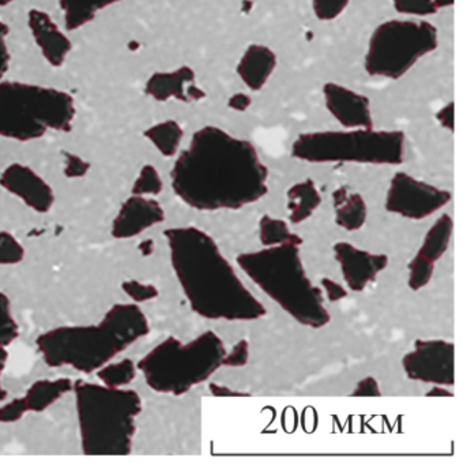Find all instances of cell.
<instances>
[{
  "label": "cell",
  "instance_id": "ab89813d",
  "mask_svg": "<svg viewBox=\"0 0 463 465\" xmlns=\"http://www.w3.org/2000/svg\"><path fill=\"white\" fill-rule=\"evenodd\" d=\"M436 121L444 130H448L449 133L454 132V103L449 102L443 105L436 113Z\"/></svg>",
  "mask_w": 463,
  "mask_h": 465
},
{
  "label": "cell",
  "instance_id": "52a82bcc",
  "mask_svg": "<svg viewBox=\"0 0 463 465\" xmlns=\"http://www.w3.org/2000/svg\"><path fill=\"white\" fill-rule=\"evenodd\" d=\"M75 114V102L67 92L0 81V137L29 143L48 132L67 133Z\"/></svg>",
  "mask_w": 463,
  "mask_h": 465
},
{
  "label": "cell",
  "instance_id": "e575fe53",
  "mask_svg": "<svg viewBox=\"0 0 463 465\" xmlns=\"http://www.w3.org/2000/svg\"><path fill=\"white\" fill-rule=\"evenodd\" d=\"M63 156H64L63 173H64L65 178L76 179L87 175L90 171V163L76 154L68 153V152H63Z\"/></svg>",
  "mask_w": 463,
  "mask_h": 465
},
{
  "label": "cell",
  "instance_id": "5b68a950",
  "mask_svg": "<svg viewBox=\"0 0 463 465\" xmlns=\"http://www.w3.org/2000/svg\"><path fill=\"white\" fill-rule=\"evenodd\" d=\"M84 456H128L133 451L142 399L135 391L76 380L73 386Z\"/></svg>",
  "mask_w": 463,
  "mask_h": 465
},
{
  "label": "cell",
  "instance_id": "4dcf8cb0",
  "mask_svg": "<svg viewBox=\"0 0 463 465\" xmlns=\"http://www.w3.org/2000/svg\"><path fill=\"white\" fill-rule=\"evenodd\" d=\"M24 257L22 244L10 232L0 231V265H16Z\"/></svg>",
  "mask_w": 463,
  "mask_h": 465
},
{
  "label": "cell",
  "instance_id": "2e32d148",
  "mask_svg": "<svg viewBox=\"0 0 463 465\" xmlns=\"http://www.w3.org/2000/svg\"><path fill=\"white\" fill-rule=\"evenodd\" d=\"M147 96L155 102H199L206 94L195 84V72L191 67L182 66L173 72L154 73L144 85Z\"/></svg>",
  "mask_w": 463,
  "mask_h": 465
},
{
  "label": "cell",
  "instance_id": "277c9868",
  "mask_svg": "<svg viewBox=\"0 0 463 465\" xmlns=\"http://www.w3.org/2000/svg\"><path fill=\"white\" fill-rule=\"evenodd\" d=\"M236 260L251 282L300 325L312 329L329 325L331 315L324 306L323 291L307 276L299 244L264 247L242 252Z\"/></svg>",
  "mask_w": 463,
  "mask_h": 465
},
{
  "label": "cell",
  "instance_id": "d4e9b609",
  "mask_svg": "<svg viewBox=\"0 0 463 465\" xmlns=\"http://www.w3.org/2000/svg\"><path fill=\"white\" fill-rule=\"evenodd\" d=\"M259 239L264 247L278 246L283 243H294L301 246L302 239L291 232L288 223L280 219H272L263 214L259 222Z\"/></svg>",
  "mask_w": 463,
  "mask_h": 465
},
{
  "label": "cell",
  "instance_id": "7a4b0ae2",
  "mask_svg": "<svg viewBox=\"0 0 463 465\" xmlns=\"http://www.w3.org/2000/svg\"><path fill=\"white\" fill-rule=\"evenodd\" d=\"M163 236L177 282L195 314L212 321H255L267 314L209 233L176 227L163 231Z\"/></svg>",
  "mask_w": 463,
  "mask_h": 465
},
{
  "label": "cell",
  "instance_id": "d590c367",
  "mask_svg": "<svg viewBox=\"0 0 463 465\" xmlns=\"http://www.w3.org/2000/svg\"><path fill=\"white\" fill-rule=\"evenodd\" d=\"M250 361V342L240 340L222 359V367H244Z\"/></svg>",
  "mask_w": 463,
  "mask_h": 465
},
{
  "label": "cell",
  "instance_id": "9c48e42d",
  "mask_svg": "<svg viewBox=\"0 0 463 465\" xmlns=\"http://www.w3.org/2000/svg\"><path fill=\"white\" fill-rule=\"evenodd\" d=\"M438 45V29L424 20H389L370 35L364 69L372 77L399 80Z\"/></svg>",
  "mask_w": 463,
  "mask_h": 465
},
{
  "label": "cell",
  "instance_id": "60d3db41",
  "mask_svg": "<svg viewBox=\"0 0 463 465\" xmlns=\"http://www.w3.org/2000/svg\"><path fill=\"white\" fill-rule=\"evenodd\" d=\"M210 393L215 397H251L252 394L248 391H233V389L228 388L225 385H220V383L212 382L209 385Z\"/></svg>",
  "mask_w": 463,
  "mask_h": 465
},
{
  "label": "cell",
  "instance_id": "b9f144b4",
  "mask_svg": "<svg viewBox=\"0 0 463 465\" xmlns=\"http://www.w3.org/2000/svg\"><path fill=\"white\" fill-rule=\"evenodd\" d=\"M252 104V100L248 96L247 94H242V92H239V94H234L231 99L228 100V107L231 110L236 111V113H244L248 108Z\"/></svg>",
  "mask_w": 463,
  "mask_h": 465
},
{
  "label": "cell",
  "instance_id": "7402d4cb",
  "mask_svg": "<svg viewBox=\"0 0 463 465\" xmlns=\"http://www.w3.org/2000/svg\"><path fill=\"white\" fill-rule=\"evenodd\" d=\"M452 232H454V222H452V217L448 216V214H441V216L436 220L435 224L428 231L424 242H422L421 247H419L417 254L435 263L436 261L440 260L444 252L448 250Z\"/></svg>",
  "mask_w": 463,
  "mask_h": 465
},
{
  "label": "cell",
  "instance_id": "5bb4252c",
  "mask_svg": "<svg viewBox=\"0 0 463 465\" xmlns=\"http://www.w3.org/2000/svg\"><path fill=\"white\" fill-rule=\"evenodd\" d=\"M323 96L327 111L343 129H372V111L367 96L335 83L323 86Z\"/></svg>",
  "mask_w": 463,
  "mask_h": 465
},
{
  "label": "cell",
  "instance_id": "f35d334b",
  "mask_svg": "<svg viewBox=\"0 0 463 465\" xmlns=\"http://www.w3.org/2000/svg\"><path fill=\"white\" fill-rule=\"evenodd\" d=\"M320 284L323 290L326 291L327 299H329L331 303L342 301L343 298L348 296V291H346L342 285L338 284V282H332L329 277L321 279Z\"/></svg>",
  "mask_w": 463,
  "mask_h": 465
},
{
  "label": "cell",
  "instance_id": "30bf717a",
  "mask_svg": "<svg viewBox=\"0 0 463 465\" xmlns=\"http://www.w3.org/2000/svg\"><path fill=\"white\" fill-rule=\"evenodd\" d=\"M452 194L406 173H397L389 182L384 208L409 220H424L443 209Z\"/></svg>",
  "mask_w": 463,
  "mask_h": 465
},
{
  "label": "cell",
  "instance_id": "ba28073f",
  "mask_svg": "<svg viewBox=\"0 0 463 465\" xmlns=\"http://www.w3.org/2000/svg\"><path fill=\"white\" fill-rule=\"evenodd\" d=\"M405 143V134L398 130H326L300 134L291 145V156L310 164L399 165Z\"/></svg>",
  "mask_w": 463,
  "mask_h": 465
},
{
  "label": "cell",
  "instance_id": "f546056e",
  "mask_svg": "<svg viewBox=\"0 0 463 465\" xmlns=\"http://www.w3.org/2000/svg\"><path fill=\"white\" fill-rule=\"evenodd\" d=\"M395 12L411 18H425L438 12L433 0H392Z\"/></svg>",
  "mask_w": 463,
  "mask_h": 465
},
{
  "label": "cell",
  "instance_id": "8d00e7d4",
  "mask_svg": "<svg viewBox=\"0 0 463 465\" xmlns=\"http://www.w3.org/2000/svg\"><path fill=\"white\" fill-rule=\"evenodd\" d=\"M8 32H10V28H8L7 24L0 21V81L5 78V73L8 72V67H10V53H8L7 43H5Z\"/></svg>",
  "mask_w": 463,
  "mask_h": 465
},
{
  "label": "cell",
  "instance_id": "d6a6232c",
  "mask_svg": "<svg viewBox=\"0 0 463 465\" xmlns=\"http://www.w3.org/2000/svg\"><path fill=\"white\" fill-rule=\"evenodd\" d=\"M350 0H312L313 15L320 21H334L340 17Z\"/></svg>",
  "mask_w": 463,
  "mask_h": 465
},
{
  "label": "cell",
  "instance_id": "6da1fadb",
  "mask_svg": "<svg viewBox=\"0 0 463 465\" xmlns=\"http://www.w3.org/2000/svg\"><path fill=\"white\" fill-rule=\"evenodd\" d=\"M255 146L215 126L193 133L171 171L176 197L201 212L239 211L269 193Z\"/></svg>",
  "mask_w": 463,
  "mask_h": 465
},
{
  "label": "cell",
  "instance_id": "74e56055",
  "mask_svg": "<svg viewBox=\"0 0 463 465\" xmlns=\"http://www.w3.org/2000/svg\"><path fill=\"white\" fill-rule=\"evenodd\" d=\"M380 386L373 377H367L357 383L351 397H380Z\"/></svg>",
  "mask_w": 463,
  "mask_h": 465
},
{
  "label": "cell",
  "instance_id": "4316f807",
  "mask_svg": "<svg viewBox=\"0 0 463 465\" xmlns=\"http://www.w3.org/2000/svg\"><path fill=\"white\" fill-rule=\"evenodd\" d=\"M18 337L19 325L14 318L10 298L0 292V347L7 348Z\"/></svg>",
  "mask_w": 463,
  "mask_h": 465
},
{
  "label": "cell",
  "instance_id": "44dd1931",
  "mask_svg": "<svg viewBox=\"0 0 463 465\" xmlns=\"http://www.w3.org/2000/svg\"><path fill=\"white\" fill-rule=\"evenodd\" d=\"M120 0H59L63 21L68 32L78 31L94 20L95 15Z\"/></svg>",
  "mask_w": 463,
  "mask_h": 465
},
{
  "label": "cell",
  "instance_id": "484cf974",
  "mask_svg": "<svg viewBox=\"0 0 463 465\" xmlns=\"http://www.w3.org/2000/svg\"><path fill=\"white\" fill-rule=\"evenodd\" d=\"M136 364L131 359L125 358L123 361H109L105 366L101 367L95 371L101 383L109 388H124L130 385L136 378Z\"/></svg>",
  "mask_w": 463,
  "mask_h": 465
},
{
  "label": "cell",
  "instance_id": "1f68e13d",
  "mask_svg": "<svg viewBox=\"0 0 463 465\" xmlns=\"http://www.w3.org/2000/svg\"><path fill=\"white\" fill-rule=\"evenodd\" d=\"M120 287H122L123 292L136 304L153 301L160 295V291L155 285L144 284L138 280H125Z\"/></svg>",
  "mask_w": 463,
  "mask_h": 465
},
{
  "label": "cell",
  "instance_id": "83f0119b",
  "mask_svg": "<svg viewBox=\"0 0 463 465\" xmlns=\"http://www.w3.org/2000/svg\"><path fill=\"white\" fill-rule=\"evenodd\" d=\"M163 183L160 173L153 167L152 164H146L139 171L138 178L133 184V195H142V197H149V195H158L163 192Z\"/></svg>",
  "mask_w": 463,
  "mask_h": 465
},
{
  "label": "cell",
  "instance_id": "8992f818",
  "mask_svg": "<svg viewBox=\"0 0 463 465\" xmlns=\"http://www.w3.org/2000/svg\"><path fill=\"white\" fill-rule=\"evenodd\" d=\"M225 355V345L215 331H203L188 342L169 336L147 352L136 369L155 393L182 396L221 369Z\"/></svg>",
  "mask_w": 463,
  "mask_h": 465
},
{
  "label": "cell",
  "instance_id": "8fae6325",
  "mask_svg": "<svg viewBox=\"0 0 463 465\" xmlns=\"http://www.w3.org/2000/svg\"><path fill=\"white\" fill-rule=\"evenodd\" d=\"M406 377L417 382L452 386L455 383V345L446 340L414 341V350L402 359Z\"/></svg>",
  "mask_w": 463,
  "mask_h": 465
},
{
  "label": "cell",
  "instance_id": "ffe728a7",
  "mask_svg": "<svg viewBox=\"0 0 463 465\" xmlns=\"http://www.w3.org/2000/svg\"><path fill=\"white\" fill-rule=\"evenodd\" d=\"M288 195L289 220L291 224H300L312 216L320 206L321 195L312 179L293 184L286 193Z\"/></svg>",
  "mask_w": 463,
  "mask_h": 465
},
{
  "label": "cell",
  "instance_id": "cb8c5ba5",
  "mask_svg": "<svg viewBox=\"0 0 463 465\" xmlns=\"http://www.w3.org/2000/svg\"><path fill=\"white\" fill-rule=\"evenodd\" d=\"M334 209L335 223L349 232L361 230L367 222V203L359 193H349L346 200L340 205L334 206Z\"/></svg>",
  "mask_w": 463,
  "mask_h": 465
},
{
  "label": "cell",
  "instance_id": "ee69618b",
  "mask_svg": "<svg viewBox=\"0 0 463 465\" xmlns=\"http://www.w3.org/2000/svg\"><path fill=\"white\" fill-rule=\"evenodd\" d=\"M425 396L427 397H452L454 396V393L452 391H447V389H444V386L441 385H433L432 389H429V391L425 393Z\"/></svg>",
  "mask_w": 463,
  "mask_h": 465
},
{
  "label": "cell",
  "instance_id": "7c38bea8",
  "mask_svg": "<svg viewBox=\"0 0 463 465\" xmlns=\"http://www.w3.org/2000/svg\"><path fill=\"white\" fill-rule=\"evenodd\" d=\"M0 187L37 213H48L54 203L52 187L27 165L14 163L0 173Z\"/></svg>",
  "mask_w": 463,
  "mask_h": 465
},
{
  "label": "cell",
  "instance_id": "603a6c76",
  "mask_svg": "<svg viewBox=\"0 0 463 465\" xmlns=\"http://www.w3.org/2000/svg\"><path fill=\"white\" fill-rule=\"evenodd\" d=\"M143 135L163 157H173L179 152L184 130L176 121H163L144 130Z\"/></svg>",
  "mask_w": 463,
  "mask_h": 465
},
{
  "label": "cell",
  "instance_id": "c3c4849f",
  "mask_svg": "<svg viewBox=\"0 0 463 465\" xmlns=\"http://www.w3.org/2000/svg\"><path fill=\"white\" fill-rule=\"evenodd\" d=\"M15 0H0V7L7 6V5L13 4Z\"/></svg>",
  "mask_w": 463,
  "mask_h": 465
},
{
  "label": "cell",
  "instance_id": "3957f363",
  "mask_svg": "<svg viewBox=\"0 0 463 465\" xmlns=\"http://www.w3.org/2000/svg\"><path fill=\"white\" fill-rule=\"evenodd\" d=\"M150 333L149 321L136 303H117L95 325L59 326L35 339L44 363L92 374Z\"/></svg>",
  "mask_w": 463,
  "mask_h": 465
},
{
  "label": "cell",
  "instance_id": "4fadbf2b",
  "mask_svg": "<svg viewBox=\"0 0 463 465\" xmlns=\"http://www.w3.org/2000/svg\"><path fill=\"white\" fill-rule=\"evenodd\" d=\"M334 255L340 263L343 280L354 292H362L389 265L386 254H373L348 242L334 244Z\"/></svg>",
  "mask_w": 463,
  "mask_h": 465
},
{
  "label": "cell",
  "instance_id": "7dc6e473",
  "mask_svg": "<svg viewBox=\"0 0 463 465\" xmlns=\"http://www.w3.org/2000/svg\"><path fill=\"white\" fill-rule=\"evenodd\" d=\"M139 249L142 250V254L150 255L153 252V241H144L143 243H141V247Z\"/></svg>",
  "mask_w": 463,
  "mask_h": 465
},
{
  "label": "cell",
  "instance_id": "f6af8a7d",
  "mask_svg": "<svg viewBox=\"0 0 463 465\" xmlns=\"http://www.w3.org/2000/svg\"><path fill=\"white\" fill-rule=\"evenodd\" d=\"M348 187H340V189L335 190V192L332 193V203H334V206H338L340 203H342L343 201L346 200V197H348Z\"/></svg>",
  "mask_w": 463,
  "mask_h": 465
},
{
  "label": "cell",
  "instance_id": "f1b7e54d",
  "mask_svg": "<svg viewBox=\"0 0 463 465\" xmlns=\"http://www.w3.org/2000/svg\"><path fill=\"white\" fill-rule=\"evenodd\" d=\"M409 280L408 285L411 291H419L427 287L432 279L435 272V263L428 261L427 258L416 254V257L409 262Z\"/></svg>",
  "mask_w": 463,
  "mask_h": 465
},
{
  "label": "cell",
  "instance_id": "bcb514c9",
  "mask_svg": "<svg viewBox=\"0 0 463 465\" xmlns=\"http://www.w3.org/2000/svg\"><path fill=\"white\" fill-rule=\"evenodd\" d=\"M435 2L436 7L438 10L447 9V7L454 6V0H433Z\"/></svg>",
  "mask_w": 463,
  "mask_h": 465
},
{
  "label": "cell",
  "instance_id": "7bdbcfd3",
  "mask_svg": "<svg viewBox=\"0 0 463 465\" xmlns=\"http://www.w3.org/2000/svg\"><path fill=\"white\" fill-rule=\"evenodd\" d=\"M8 361V351L5 347H0V377H2L3 371H5V364ZM7 399V391L2 386L0 382V402L5 401Z\"/></svg>",
  "mask_w": 463,
  "mask_h": 465
},
{
  "label": "cell",
  "instance_id": "d6986e66",
  "mask_svg": "<svg viewBox=\"0 0 463 465\" xmlns=\"http://www.w3.org/2000/svg\"><path fill=\"white\" fill-rule=\"evenodd\" d=\"M74 382L70 378L57 380H38L30 385L25 394L29 412H44L57 400L73 391Z\"/></svg>",
  "mask_w": 463,
  "mask_h": 465
},
{
  "label": "cell",
  "instance_id": "e0dca14e",
  "mask_svg": "<svg viewBox=\"0 0 463 465\" xmlns=\"http://www.w3.org/2000/svg\"><path fill=\"white\" fill-rule=\"evenodd\" d=\"M27 25L41 55L52 67H62L73 50V43L60 31L51 15L43 10L33 9L27 15Z\"/></svg>",
  "mask_w": 463,
  "mask_h": 465
},
{
  "label": "cell",
  "instance_id": "ac0fdd59",
  "mask_svg": "<svg viewBox=\"0 0 463 465\" xmlns=\"http://www.w3.org/2000/svg\"><path fill=\"white\" fill-rule=\"evenodd\" d=\"M277 64L274 51L263 45H252L240 58L236 73L248 89L259 92L269 83Z\"/></svg>",
  "mask_w": 463,
  "mask_h": 465
},
{
  "label": "cell",
  "instance_id": "9a60e30c",
  "mask_svg": "<svg viewBox=\"0 0 463 465\" xmlns=\"http://www.w3.org/2000/svg\"><path fill=\"white\" fill-rule=\"evenodd\" d=\"M165 220V212L158 201L142 195H131L124 201L112 223L114 239L125 241L141 235L144 231Z\"/></svg>",
  "mask_w": 463,
  "mask_h": 465
},
{
  "label": "cell",
  "instance_id": "836d02e7",
  "mask_svg": "<svg viewBox=\"0 0 463 465\" xmlns=\"http://www.w3.org/2000/svg\"><path fill=\"white\" fill-rule=\"evenodd\" d=\"M27 410L26 400L25 397H16L5 404L0 405V423H15L24 418Z\"/></svg>",
  "mask_w": 463,
  "mask_h": 465
}]
</instances>
